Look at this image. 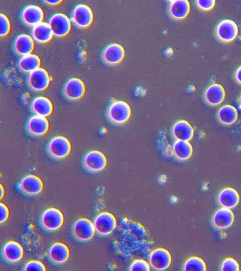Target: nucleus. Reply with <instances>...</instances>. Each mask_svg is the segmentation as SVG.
Here are the masks:
<instances>
[{"instance_id": "nucleus-1", "label": "nucleus", "mask_w": 241, "mask_h": 271, "mask_svg": "<svg viewBox=\"0 0 241 271\" xmlns=\"http://www.w3.org/2000/svg\"><path fill=\"white\" fill-rule=\"evenodd\" d=\"M132 114L130 105L123 100H114L111 102L107 110V116L113 124L120 125L127 122Z\"/></svg>"}, {"instance_id": "nucleus-2", "label": "nucleus", "mask_w": 241, "mask_h": 271, "mask_svg": "<svg viewBox=\"0 0 241 271\" xmlns=\"http://www.w3.org/2000/svg\"><path fill=\"white\" fill-rule=\"evenodd\" d=\"M72 145L66 137L57 136L52 138L48 143L47 151L49 155L57 160L67 157L70 154Z\"/></svg>"}, {"instance_id": "nucleus-3", "label": "nucleus", "mask_w": 241, "mask_h": 271, "mask_svg": "<svg viewBox=\"0 0 241 271\" xmlns=\"http://www.w3.org/2000/svg\"><path fill=\"white\" fill-rule=\"evenodd\" d=\"M64 216L63 212L55 207L45 210L40 218L42 227L47 231H53L59 229L63 225Z\"/></svg>"}, {"instance_id": "nucleus-4", "label": "nucleus", "mask_w": 241, "mask_h": 271, "mask_svg": "<svg viewBox=\"0 0 241 271\" xmlns=\"http://www.w3.org/2000/svg\"><path fill=\"white\" fill-rule=\"evenodd\" d=\"M95 229L94 223L87 218L77 219L73 226L72 232L74 236L80 241H87L93 237Z\"/></svg>"}, {"instance_id": "nucleus-5", "label": "nucleus", "mask_w": 241, "mask_h": 271, "mask_svg": "<svg viewBox=\"0 0 241 271\" xmlns=\"http://www.w3.org/2000/svg\"><path fill=\"white\" fill-rule=\"evenodd\" d=\"M84 168L90 172H99L105 169L107 165L105 155L98 150H92L88 152L83 160Z\"/></svg>"}, {"instance_id": "nucleus-6", "label": "nucleus", "mask_w": 241, "mask_h": 271, "mask_svg": "<svg viewBox=\"0 0 241 271\" xmlns=\"http://www.w3.org/2000/svg\"><path fill=\"white\" fill-rule=\"evenodd\" d=\"M18 187L24 194L34 196L42 192L44 189V182L39 176L29 174L21 179Z\"/></svg>"}, {"instance_id": "nucleus-7", "label": "nucleus", "mask_w": 241, "mask_h": 271, "mask_svg": "<svg viewBox=\"0 0 241 271\" xmlns=\"http://www.w3.org/2000/svg\"><path fill=\"white\" fill-rule=\"evenodd\" d=\"M93 223L96 232L101 235H107L111 233L117 225L115 216L107 211L103 212L97 215Z\"/></svg>"}, {"instance_id": "nucleus-8", "label": "nucleus", "mask_w": 241, "mask_h": 271, "mask_svg": "<svg viewBox=\"0 0 241 271\" xmlns=\"http://www.w3.org/2000/svg\"><path fill=\"white\" fill-rule=\"evenodd\" d=\"M54 35L65 37L69 34L71 29V24L69 18L62 13L53 15L49 22Z\"/></svg>"}, {"instance_id": "nucleus-9", "label": "nucleus", "mask_w": 241, "mask_h": 271, "mask_svg": "<svg viewBox=\"0 0 241 271\" xmlns=\"http://www.w3.org/2000/svg\"><path fill=\"white\" fill-rule=\"evenodd\" d=\"M151 266L157 270H163L168 268L172 262V256L167 249L159 247L152 251L150 255Z\"/></svg>"}, {"instance_id": "nucleus-10", "label": "nucleus", "mask_w": 241, "mask_h": 271, "mask_svg": "<svg viewBox=\"0 0 241 271\" xmlns=\"http://www.w3.org/2000/svg\"><path fill=\"white\" fill-rule=\"evenodd\" d=\"M72 17L75 24L83 28L89 27L94 20L92 10L88 6L84 4H80L75 7Z\"/></svg>"}, {"instance_id": "nucleus-11", "label": "nucleus", "mask_w": 241, "mask_h": 271, "mask_svg": "<svg viewBox=\"0 0 241 271\" xmlns=\"http://www.w3.org/2000/svg\"><path fill=\"white\" fill-rule=\"evenodd\" d=\"M28 82L30 87L34 90L37 91L45 90L50 85L49 74L45 69L39 68L30 73Z\"/></svg>"}, {"instance_id": "nucleus-12", "label": "nucleus", "mask_w": 241, "mask_h": 271, "mask_svg": "<svg viewBox=\"0 0 241 271\" xmlns=\"http://www.w3.org/2000/svg\"><path fill=\"white\" fill-rule=\"evenodd\" d=\"M24 250L18 242L11 240L5 243L2 250V255L5 261L9 263L19 261L23 257Z\"/></svg>"}, {"instance_id": "nucleus-13", "label": "nucleus", "mask_w": 241, "mask_h": 271, "mask_svg": "<svg viewBox=\"0 0 241 271\" xmlns=\"http://www.w3.org/2000/svg\"><path fill=\"white\" fill-rule=\"evenodd\" d=\"M86 91L84 82L78 78H72L68 80L64 87L65 97L70 100H78L81 98Z\"/></svg>"}, {"instance_id": "nucleus-14", "label": "nucleus", "mask_w": 241, "mask_h": 271, "mask_svg": "<svg viewBox=\"0 0 241 271\" xmlns=\"http://www.w3.org/2000/svg\"><path fill=\"white\" fill-rule=\"evenodd\" d=\"M238 34V27L236 24L229 19L224 20L219 23L216 28L218 38L225 42L234 40Z\"/></svg>"}, {"instance_id": "nucleus-15", "label": "nucleus", "mask_w": 241, "mask_h": 271, "mask_svg": "<svg viewBox=\"0 0 241 271\" xmlns=\"http://www.w3.org/2000/svg\"><path fill=\"white\" fill-rule=\"evenodd\" d=\"M26 128L33 136L40 137L47 133L50 128L49 121L46 117L34 115L28 120Z\"/></svg>"}, {"instance_id": "nucleus-16", "label": "nucleus", "mask_w": 241, "mask_h": 271, "mask_svg": "<svg viewBox=\"0 0 241 271\" xmlns=\"http://www.w3.org/2000/svg\"><path fill=\"white\" fill-rule=\"evenodd\" d=\"M125 54V50L122 45L117 43H112L103 50L102 58L106 63L116 65L123 61Z\"/></svg>"}, {"instance_id": "nucleus-17", "label": "nucleus", "mask_w": 241, "mask_h": 271, "mask_svg": "<svg viewBox=\"0 0 241 271\" xmlns=\"http://www.w3.org/2000/svg\"><path fill=\"white\" fill-rule=\"evenodd\" d=\"M70 250L64 243L57 242L52 244L48 251V256L53 263L61 264L69 258Z\"/></svg>"}, {"instance_id": "nucleus-18", "label": "nucleus", "mask_w": 241, "mask_h": 271, "mask_svg": "<svg viewBox=\"0 0 241 271\" xmlns=\"http://www.w3.org/2000/svg\"><path fill=\"white\" fill-rule=\"evenodd\" d=\"M234 215L230 209L222 207L214 213L212 217L213 225L218 229H225L233 223Z\"/></svg>"}, {"instance_id": "nucleus-19", "label": "nucleus", "mask_w": 241, "mask_h": 271, "mask_svg": "<svg viewBox=\"0 0 241 271\" xmlns=\"http://www.w3.org/2000/svg\"><path fill=\"white\" fill-rule=\"evenodd\" d=\"M190 11V5L187 0L169 1L168 12L170 16L175 20H183L188 15Z\"/></svg>"}, {"instance_id": "nucleus-20", "label": "nucleus", "mask_w": 241, "mask_h": 271, "mask_svg": "<svg viewBox=\"0 0 241 271\" xmlns=\"http://www.w3.org/2000/svg\"><path fill=\"white\" fill-rule=\"evenodd\" d=\"M22 19L26 24L34 26L43 22L44 13L40 7L30 5L26 7L23 10Z\"/></svg>"}, {"instance_id": "nucleus-21", "label": "nucleus", "mask_w": 241, "mask_h": 271, "mask_svg": "<svg viewBox=\"0 0 241 271\" xmlns=\"http://www.w3.org/2000/svg\"><path fill=\"white\" fill-rule=\"evenodd\" d=\"M239 195L233 188L226 187L223 189L218 196L219 204L224 208L232 209L238 204L239 201Z\"/></svg>"}, {"instance_id": "nucleus-22", "label": "nucleus", "mask_w": 241, "mask_h": 271, "mask_svg": "<svg viewBox=\"0 0 241 271\" xmlns=\"http://www.w3.org/2000/svg\"><path fill=\"white\" fill-rule=\"evenodd\" d=\"M172 134L176 140L189 141L193 136L194 129L188 121L180 120L174 124Z\"/></svg>"}, {"instance_id": "nucleus-23", "label": "nucleus", "mask_w": 241, "mask_h": 271, "mask_svg": "<svg viewBox=\"0 0 241 271\" xmlns=\"http://www.w3.org/2000/svg\"><path fill=\"white\" fill-rule=\"evenodd\" d=\"M225 95V90L223 86L214 83L207 88L205 91L204 98L209 104L217 105L224 100Z\"/></svg>"}, {"instance_id": "nucleus-24", "label": "nucleus", "mask_w": 241, "mask_h": 271, "mask_svg": "<svg viewBox=\"0 0 241 271\" xmlns=\"http://www.w3.org/2000/svg\"><path fill=\"white\" fill-rule=\"evenodd\" d=\"M32 108L37 115L46 117L52 113L54 106L48 98L45 96H39L33 100Z\"/></svg>"}, {"instance_id": "nucleus-25", "label": "nucleus", "mask_w": 241, "mask_h": 271, "mask_svg": "<svg viewBox=\"0 0 241 271\" xmlns=\"http://www.w3.org/2000/svg\"><path fill=\"white\" fill-rule=\"evenodd\" d=\"M32 33L34 39L40 43L49 42L54 35L49 23L45 22L34 26Z\"/></svg>"}, {"instance_id": "nucleus-26", "label": "nucleus", "mask_w": 241, "mask_h": 271, "mask_svg": "<svg viewBox=\"0 0 241 271\" xmlns=\"http://www.w3.org/2000/svg\"><path fill=\"white\" fill-rule=\"evenodd\" d=\"M14 48L17 53L23 56L31 54L34 50V41L30 35L21 34L16 38Z\"/></svg>"}, {"instance_id": "nucleus-27", "label": "nucleus", "mask_w": 241, "mask_h": 271, "mask_svg": "<svg viewBox=\"0 0 241 271\" xmlns=\"http://www.w3.org/2000/svg\"><path fill=\"white\" fill-rule=\"evenodd\" d=\"M172 151L177 159L185 161L192 156L193 148L189 141L176 140L173 145Z\"/></svg>"}, {"instance_id": "nucleus-28", "label": "nucleus", "mask_w": 241, "mask_h": 271, "mask_svg": "<svg viewBox=\"0 0 241 271\" xmlns=\"http://www.w3.org/2000/svg\"><path fill=\"white\" fill-rule=\"evenodd\" d=\"M217 117L221 123L230 125L237 120L238 112L234 106L229 104L225 105L218 111Z\"/></svg>"}, {"instance_id": "nucleus-29", "label": "nucleus", "mask_w": 241, "mask_h": 271, "mask_svg": "<svg viewBox=\"0 0 241 271\" xmlns=\"http://www.w3.org/2000/svg\"><path fill=\"white\" fill-rule=\"evenodd\" d=\"M41 64L40 58L36 54L24 56L20 60L19 66L20 69L26 72H32L40 68Z\"/></svg>"}, {"instance_id": "nucleus-30", "label": "nucleus", "mask_w": 241, "mask_h": 271, "mask_svg": "<svg viewBox=\"0 0 241 271\" xmlns=\"http://www.w3.org/2000/svg\"><path fill=\"white\" fill-rule=\"evenodd\" d=\"M183 268L185 271H205L206 264L202 258L193 256L186 260Z\"/></svg>"}, {"instance_id": "nucleus-31", "label": "nucleus", "mask_w": 241, "mask_h": 271, "mask_svg": "<svg viewBox=\"0 0 241 271\" xmlns=\"http://www.w3.org/2000/svg\"><path fill=\"white\" fill-rule=\"evenodd\" d=\"M220 270L222 271H238L239 270V263L233 257H226L221 263Z\"/></svg>"}, {"instance_id": "nucleus-32", "label": "nucleus", "mask_w": 241, "mask_h": 271, "mask_svg": "<svg viewBox=\"0 0 241 271\" xmlns=\"http://www.w3.org/2000/svg\"><path fill=\"white\" fill-rule=\"evenodd\" d=\"M11 29V24L9 18L5 14H0V36L4 37L8 36Z\"/></svg>"}, {"instance_id": "nucleus-33", "label": "nucleus", "mask_w": 241, "mask_h": 271, "mask_svg": "<svg viewBox=\"0 0 241 271\" xmlns=\"http://www.w3.org/2000/svg\"><path fill=\"white\" fill-rule=\"evenodd\" d=\"M24 270L46 271L47 270V267L45 263L40 260H31L25 264L24 267Z\"/></svg>"}, {"instance_id": "nucleus-34", "label": "nucleus", "mask_w": 241, "mask_h": 271, "mask_svg": "<svg viewBox=\"0 0 241 271\" xmlns=\"http://www.w3.org/2000/svg\"><path fill=\"white\" fill-rule=\"evenodd\" d=\"M130 270L131 271H150V267L147 261L143 259H137L131 264Z\"/></svg>"}, {"instance_id": "nucleus-35", "label": "nucleus", "mask_w": 241, "mask_h": 271, "mask_svg": "<svg viewBox=\"0 0 241 271\" xmlns=\"http://www.w3.org/2000/svg\"><path fill=\"white\" fill-rule=\"evenodd\" d=\"M197 7L204 11H208L213 9L215 5L214 0H197L196 1Z\"/></svg>"}, {"instance_id": "nucleus-36", "label": "nucleus", "mask_w": 241, "mask_h": 271, "mask_svg": "<svg viewBox=\"0 0 241 271\" xmlns=\"http://www.w3.org/2000/svg\"><path fill=\"white\" fill-rule=\"evenodd\" d=\"M1 218L0 222L2 223L6 222L10 216V209L8 206L4 203H0Z\"/></svg>"}, {"instance_id": "nucleus-37", "label": "nucleus", "mask_w": 241, "mask_h": 271, "mask_svg": "<svg viewBox=\"0 0 241 271\" xmlns=\"http://www.w3.org/2000/svg\"><path fill=\"white\" fill-rule=\"evenodd\" d=\"M235 77L237 82L241 84V66L237 69L235 73Z\"/></svg>"}, {"instance_id": "nucleus-38", "label": "nucleus", "mask_w": 241, "mask_h": 271, "mask_svg": "<svg viewBox=\"0 0 241 271\" xmlns=\"http://www.w3.org/2000/svg\"><path fill=\"white\" fill-rule=\"evenodd\" d=\"M44 2L50 5H57L60 4L61 3H62V1L61 0H49V1H45Z\"/></svg>"}, {"instance_id": "nucleus-39", "label": "nucleus", "mask_w": 241, "mask_h": 271, "mask_svg": "<svg viewBox=\"0 0 241 271\" xmlns=\"http://www.w3.org/2000/svg\"><path fill=\"white\" fill-rule=\"evenodd\" d=\"M0 190H1V196L0 199L2 200L5 195V189L4 186L3 185L2 183H1L0 184Z\"/></svg>"}, {"instance_id": "nucleus-40", "label": "nucleus", "mask_w": 241, "mask_h": 271, "mask_svg": "<svg viewBox=\"0 0 241 271\" xmlns=\"http://www.w3.org/2000/svg\"><path fill=\"white\" fill-rule=\"evenodd\" d=\"M239 104H240V105L241 106V95H240V97H239Z\"/></svg>"}]
</instances>
